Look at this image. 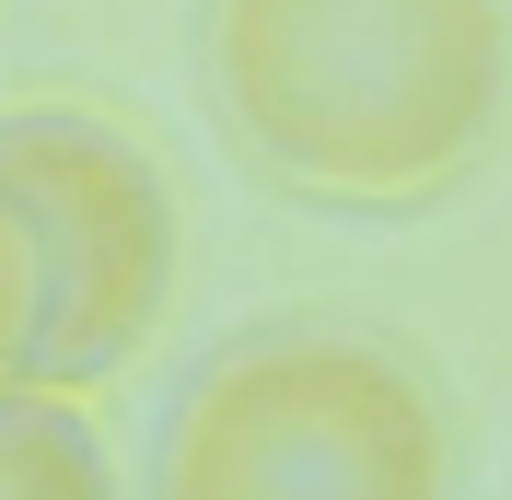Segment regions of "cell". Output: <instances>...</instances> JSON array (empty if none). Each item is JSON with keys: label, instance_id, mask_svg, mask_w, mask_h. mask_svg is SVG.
Masks as SVG:
<instances>
[{"label": "cell", "instance_id": "cell-1", "mask_svg": "<svg viewBox=\"0 0 512 500\" xmlns=\"http://www.w3.org/2000/svg\"><path fill=\"white\" fill-rule=\"evenodd\" d=\"M198 94L280 198L431 210L512 105V0H198Z\"/></svg>", "mask_w": 512, "mask_h": 500}, {"label": "cell", "instance_id": "cell-2", "mask_svg": "<svg viewBox=\"0 0 512 500\" xmlns=\"http://www.w3.org/2000/svg\"><path fill=\"white\" fill-rule=\"evenodd\" d=\"M152 500H454V407L384 326H245L163 407Z\"/></svg>", "mask_w": 512, "mask_h": 500}, {"label": "cell", "instance_id": "cell-3", "mask_svg": "<svg viewBox=\"0 0 512 500\" xmlns=\"http://www.w3.org/2000/svg\"><path fill=\"white\" fill-rule=\"evenodd\" d=\"M0 175L35 221L47 256V384L94 396L105 373L140 361V338L175 303V187L140 128L94 105H0Z\"/></svg>", "mask_w": 512, "mask_h": 500}, {"label": "cell", "instance_id": "cell-4", "mask_svg": "<svg viewBox=\"0 0 512 500\" xmlns=\"http://www.w3.org/2000/svg\"><path fill=\"white\" fill-rule=\"evenodd\" d=\"M0 500H117V466L82 396L0 384Z\"/></svg>", "mask_w": 512, "mask_h": 500}, {"label": "cell", "instance_id": "cell-5", "mask_svg": "<svg viewBox=\"0 0 512 500\" xmlns=\"http://www.w3.org/2000/svg\"><path fill=\"white\" fill-rule=\"evenodd\" d=\"M0 384H47V256L12 175H0Z\"/></svg>", "mask_w": 512, "mask_h": 500}]
</instances>
